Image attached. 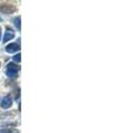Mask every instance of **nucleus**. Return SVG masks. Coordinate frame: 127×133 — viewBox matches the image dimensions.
Listing matches in <instances>:
<instances>
[{"instance_id": "1", "label": "nucleus", "mask_w": 127, "mask_h": 133, "mask_svg": "<svg viewBox=\"0 0 127 133\" xmlns=\"http://www.w3.org/2000/svg\"><path fill=\"white\" fill-rule=\"evenodd\" d=\"M19 70H20V66L18 64H16V63H9V64H8V68H7L6 73H7L8 77L16 78L17 76H18Z\"/></svg>"}, {"instance_id": "2", "label": "nucleus", "mask_w": 127, "mask_h": 133, "mask_svg": "<svg viewBox=\"0 0 127 133\" xmlns=\"http://www.w3.org/2000/svg\"><path fill=\"white\" fill-rule=\"evenodd\" d=\"M16 8L12 6V5H9V3H0V12L2 14H11L12 11H15Z\"/></svg>"}, {"instance_id": "3", "label": "nucleus", "mask_w": 127, "mask_h": 133, "mask_svg": "<svg viewBox=\"0 0 127 133\" xmlns=\"http://www.w3.org/2000/svg\"><path fill=\"white\" fill-rule=\"evenodd\" d=\"M11 105H12V99H11V97H10V95H6V97L2 99L1 108H2V109H9Z\"/></svg>"}, {"instance_id": "4", "label": "nucleus", "mask_w": 127, "mask_h": 133, "mask_svg": "<svg viewBox=\"0 0 127 133\" xmlns=\"http://www.w3.org/2000/svg\"><path fill=\"white\" fill-rule=\"evenodd\" d=\"M19 49H20L19 43L14 42V43H10V44H8V45H7L6 51H7L8 53H14V52H17V51H18Z\"/></svg>"}, {"instance_id": "5", "label": "nucleus", "mask_w": 127, "mask_h": 133, "mask_svg": "<svg viewBox=\"0 0 127 133\" xmlns=\"http://www.w3.org/2000/svg\"><path fill=\"white\" fill-rule=\"evenodd\" d=\"M14 37H15V31L7 30L6 33H5V36H3V38H2V42H8L9 40L14 39Z\"/></svg>"}, {"instance_id": "6", "label": "nucleus", "mask_w": 127, "mask_h": 133, "mask_svg": "<svg viewBox=\"0 0 127 133\" xmlns=\"http://www.w3.org/2000/svg\"><path fill=\"white\" fill-rule=\"evenodd\" d=\"M15 26L18 30H20V17H16L15 18Z\"/></svg>"}, {"instance_id": "7", "label": "nucleus", "mask_w": 127, "mask_h": 133, "mask_svg": "<svg viewBox=\"0 0 127 133\" xmlns=\"http://www.w3.org/2000/svg\"><path fill=\"white\" fill-rule=\"evenodd\" d=\"M12 59H14V61H15V62H20V59H21L20 53H18V55H16L14 58H12Z\"/></svg>"}, {"instance_id": "8", "label": "nucleus", "mask_w": 127, "mask_h": 133, "mask_svg": "<svg viewBox=\"0 0 127 133\" xmlns=\"http://www.w3.org/2000/svg\"><path fill=\"white\" fill-rule=\"evenodd\" d=\"M0 133H9L8 130H0Z\"/></svg>"}, {"instance_id": "9", "label": "nucleus", "mask_w": 127, "mask_h": 133, "mask_svg": "<svg viewBox=\"0 0 127 133\" xmlns=\"http://www.w3.org/2000/svg\"><path fill=\"white\" fill-rule=\"evenodd\" d=\"M0 40H1V27H0Z\"/></svg>"}, {"instance_id": "10", "label": "nucleus", "mask_w": 127, "mask_h": 133, "mask_svg": "<svg viewBox=\"0 0 127 133\" xmlns=\"http://www.w3.org/2000/svg\"><path fill=\"white\" fill-rule=\"evenodd\" d=\"M0 66H1V63H0Z\"/></svg>"}]
</instances>
